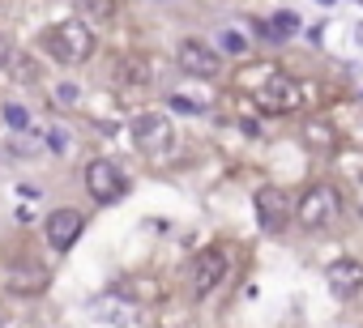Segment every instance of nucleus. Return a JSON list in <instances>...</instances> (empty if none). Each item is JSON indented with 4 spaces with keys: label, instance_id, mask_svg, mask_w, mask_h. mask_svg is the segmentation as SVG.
I'll return each mask as SVG.
<instances>
[{
    "label": "nucleus",
    "instance_id": "obj_7",
    "mask_svg": "<svg viewBox=\"0 0 363 328\" xmlns=\"http://www.w3.org/2000/svg\"><path fill=\"white\" fill-rule=\"evenodd\" d=\"M176 64L188 73V77H218L223 69V51L214 43H205V39H184L176 47Z\"/></svg>",
    "mask_w": 363,
    "mask_h": 328
},
{
    "label": "nucleus",
    "instance_id": "obj_23",
    "mask_svg": "<svg viewBox=\"0 0 363 328\" xmlns=\"http://www.w3.org/2000/svg\"><path fill=\"white\" fill-rule=\"evenodd\" d=\"M0 328H5V324H0Z\"/></svg>",
    "mask_w": 363,
    "mask_h": 328
},
{
    "label": "nucleus",
    "instance_id": "obj_2",
    "mask_svg": "<svg viewBox=\"0 0 363 328\" xmlns=\"http://www.w3.org/2000/svg\"><path fill=\"white\" fill-rule=\"evenodd\" d=\"M342 209H346V200H342L338 184H312L295 200V222L303 231H325V226H334L342 217Z\"/></svg>",
    "mask_w": 363,
    "mask_h": 328
},
{
    "label": "nucleus",
    "instance_id": "obj_22",
    "mask_svg": "<svg viewBox=\"0 0 363 328\" xmlns=\"http://www.w3.org/2000/svg\"><path fill=\"white\" fill-rule=\"evenodd\" d=\"M321 5H334V0H321Z\"/></svg>",
    "mask_w": 363,
    "mask_h": 328
},
{
    "label": "nucleus",
    "instance_id": "obj_4",
    "mask_svg": "<svg viewBox=\"0 0 363 328\" xmlns=\"http://www.w3.org/2000/svg\"><path fill=\"white\" fill-rule=\"evenodd\" d=\"M133 145L145 153V158H167L171 145H176V128L163 111H141L133 120Z\"/></svg>",
    "mask_w": 363,
    "mask_h": 328
},
{
    "label": "nucleus",
    "instance_id": "obj_10",
    "mask_svg": "<svg viewBox=\"0 0 363 328\" xmlns=\"http://www.w3.org/2000/svg\"><path fill=\"white\" fill-rule=\"evenodd\" d=\"M133 299H124V290H112V294H94L90 299V315L103 320V324H116V328H128L133 324Z\"/></svg>",
    "mask_w": 363,
    "mask_h": 328
},
{
    "label": "nucleus",
    "instance_id": "obj_16",
    "mask_svg": "<svg viewBox=\"0 0 363 328\" xmlns=\"http://www.w3.org/2000/svg\"><path fill=\"white\" fill-rule=\"evenodd\" d=\"M77 9L90 13L94 22H112L116 18V0H77Z\"/></svg>",
    "mask_w": 363,
    "mask_h": 328
},
{
    "label": "nucleus",
    "instance_id": "obj_1",
    "mask_svg": "<svg viewBox=\"0 0 363 328\" xmlns=\"http://www.w3.org/2000/svg\"><path fill=\"white\" fill-rule=\"evenodd\" d=\"M43 51L56 64H86L90 56H94V30L81 22V18H69V22H56V26H47L43 30Z\"/></svg>",
    "mask_w": 363,
    "mask_h": 328
},
{
    "label": "nucleus",
    "instance_id": "obj_15",
    "mask_svg": "<svg viewBox=\"0 0 363 328\" xmlns=\"http://www.w3.org/2000/svg\"><path fill=\"white\" fill-rule=\"evenodd\" d=\"M270 34H274V43H286V39H295V34H299V18H295V13H274V22H270Z\"/></svg>",
    "mask_w": 363,
    "mask_h": 328
},
{
    "label": "nucleus",
    "instance_id": "obj_9",
    "mask_svg": "<svg viewBox=\"0 0 363 328\" xmlns=\"http://www.w3.org/2000/svg\"><path fill=\"white\" fill-rule=\"evenodd\" d=\"M86 231V213L81 209H56V213H47V222H43V235L47 243L56 247V252H69Z\"/></svg>",
    "mask_w": 363,
    "mask_h": 328
},
{
    "label": "nucleus",
    "instance_id": "obj_18",
    "mask_svg": "<svg viewBox=\"0 0 363 328\" xmlns=\"http://www.w3.org/2000/svg\"><path fill=\"white\" fill-rule=\"evenodd\" d=\"M5 124L18 128V132H26V128H30V111H26V107H18V102H9V107H5Z\"/></svg>",
    "mask_w": 363,
    "mask_h": 328
},
{
    "label": "nucleus",
    "instance_id": "obj_21",
    "mask_svg": "<svg viewBox=\"0 0 363 328\" xmlns=\"http://www.w3.org/2000/svg\"><path fill=\"white\" fill-rule=\"evenodd\" d=\"M312 137H317V141H325V145H334V132H329L325 124H308V141H312Z\"/></svg>",
    "mask_w": 363,
    "mask_h": 328
},
{
    "label": "nucleus",
    "instance_id": "obj_13",
    "mask_svg": "<svg viewBox=\"0 0 363 328\" xmlns=\"http://www.w3.org/2000/svg\"><path fill=\"white\" fill-rule=\"evenodd\" d=\"M214 47L223 51V56H248V51H252L248 34H244L239 26H223V30L214 34Z\"/></svg>",
    "mask_w": 363,
    "mask_h": 328
},
{
    "label": "nucleus",
    "instance_id": "obj_19",
    "mask_svg": "<svg viewBox=\"0 0 363 328\" xmlns=\"http://www.w3.org/2000/svg\"><path fill=\"white\" fill-rule=\"evenodd\" d=\"M167 107H171V111H184V116H201V102L197 98H184V94H171Z\"/></svg>",
    "mask_w": 363,
    "mask_h": 328
},
{
    "label": "nucleus",
    "instance_id": "obj_6",
    "mask_svg": "<svg viewBox=\"0 0 363 328\" xmlns=\"http://www.w3.org/2000/svg\"><path fill=\"white\" fill-rule=\"evenodd\" d=\"M291 217H295V200H291V192H286V188L265 184L261 192H256V222H261L270 235L286 231V222H291Z\"/></svg>",
    "mask_w": 363,
    "mask_h": 328
},
{
    "label": "nucleus",
    "instance_id": "obj_12",
    "mask_svg": "<svg viewBox=\"0 0 363 328\" xmlns=\"http://www.w3.org/2000/svg\"><path fill=\"white\" fill-rule=\"evenodd\" d=\"M5 290L9 294H43L47 290V268H39V264H26V268H9L5 273Z\"/></svg>",
    "mask_w": 363,
    "mask_h": 328
},
{
    "label": "nucleus",
    "instance_id": "obj_11",
    "mask_svg": "<svg viewBox=\"0 0 363 328\" xmlns=\"http://www.w3.org/2000/svg\"><path fill=\"white\" fill-rule=\"evenodd\" d=\"M325 278H329L334 299H355V294L363 290V264H359V260H350V256H346V260H334Z\"/></svg>",
    "mask_w": 363,
    "mask_h": 328
},
{
    "label": "nucleus",
    "instance_id": "obj_14",
    "mask_svg": "<svg viewBox=\"0 0 363 328\" xmlns=\"http://www.w3.org/2000/svg\"><path fill=\"white\" fill-rule=\"evenodd\" d=\"M116 77L128 81V86H145L150 81V60L145 56H120L116 60Z\"/></svg>",
    "mask_w": 363,
    "mask_h": 328
},
{
    "label": "nucleus",
    "instance_id": "obj_17",
    "mask_svg": "<svg viewBox=\"0 0 363 328\" xmlns=\"http://www.w3.org/2000/svg\"><path fill=\"white\" fill-rule=\"evenodd\" d=\"M9 69H13V81H39V69H34L30 56H13Z\"/></svg>",
    "mask_w": 363,
    "mask_h": 328
},
{
    "label": "nucleus",
    "instance_id": "obj_3",
    "mask_svg": "<svg viewBox=\"0 0 363 328\" xmlns=\"http://www.w3.org/2000/svg\"><path fill=\"white\" fill-rule=\"evenodd\" d=\"M81 179H86L90 200H98V205H116L128 192V179H124V171L116 167L112 158H90L86 171H81Z\"/></svg>",
    "mask_w": 363,
    "mask_h": 328
},
{
    "label": "nucleus",
    "instance_id": "obj_20",
    "mask_svg": "<svg viewBox=\"0 0 363 328\" xmlns=\"http://www.w3.org/2000/svg\"><path fill=\"white\" fill-rule=\"evenodd\" d=\"M47 149H51V153H69V128H60V124L51 128V132H47Z\"/></svg>",
    "mask_w": 363,
    "mask_h": 328
},
{
    "label": "nucleus",
    "instance_id": "obj_5",
    "mask_svg": "<svg viewBox=\"0 0 363 328\" xmlns=\"http://www.w3.org/2000/svg\"><path fill=\"white\" fill-rule=\"evenodd\" d=\"M256 102L265 107L270 116H291V111H299V102H303V90L295 86V77H286V73H270L265 77V86L256 90Z\"/></svg>",
    "mask_w": 363,
    "mask_h": 328
},
{
    "label": "nucleus",
    "instance_id": "obj_8",
    "mask_svg": "<svg viewBox=\"0 0 363 328\" xmlns=\"http://www.w3.org/2000/svg\"><path fill=\"white\" fill-rule=\"evenodd\" d=\"M227 268H231V260H227L223 247H205V252H197V260H192V294H197V299L214 294V290L227 282Z\"/></svg>",
    "mask_w": 363,
    "mask_h": 328
}]
</instances>
